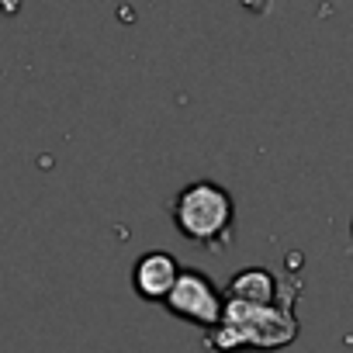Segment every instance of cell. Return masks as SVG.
<instances>
[{
	"instance_id": "1",
	"label": "cell",
	"mask_w": 353,
	"mask_h": 353,
	"mask_svg": "<svg viewBox=\"0 0 353 353\" xmlns=\"http://www.w3.org/2000/svg\"><path fill=\"white\" fill-rule=\"evenodd\" d=\"M298 294L277 301V305H246V301H225L222 325L208 332L205 346L236 353V350H284L298 339L301 322L294 315Z\"/></svg>"
},
{
	"instance_id": "2",
	"label": "cell",
	"mask_w": 353,
	"mask_h": 353,
	"mask_svg": "<svg viewBox=\"0 0 353 353\" xmlns=\"http://www.w3.org/2000/svg\"><path fill=\"white\" fill-rule=\"evenodd\" d=\"M173 229L201 250H225L236 229V201L215 181H191L170 205Z\"/></svg>"
},
{
	"instance_id": "3",
	"label": "cell",
	"mask_w": 353,
	"mask_h": 353,
	"mask_svg": "<svg viewBox=\"0 0 353 353\" xmlns=\"http://www.w3.org/2000/svg\"><path fill=\"white\" fill-rule=\"evenodd\" d=\"M163 308L184 322L205 325V329H219L222 315H225V294L212 284V277L198 267H184L176 277L170 298L163 301Z\"/></svg>"
},
{
	"instance_id": "4",
	"label": "cell",
	"mask_w": 353,
	"mask_h": 353,
	"mask_svg": "<svg viewBox=\"0 0 353 353\" xmlns=\"http://www.w3.org/2000/svg\"><path fill=\"white\" fill-rule=\"evenodd\" d=\"M225 301H246V305H277L291 294H301L298 277H277L267 267H243L232 274V281L222 288Z\"/></svg>"
},
{
	"instance_id": "5",
	"label": "cell",
	"mask_w": 353,
	"mask_h": 353,
	"mask_svg": "<svg viewBox=\"0 0 353 353\" xmlns=\"http://www.w3.org/2000/svg\"><path fill=\"white\" fill-rule=\"evenodd\" d=\"M181 263H176L173 253L166 250H149L132 263V291L145 301V305H163L181 277Z\"/></svg>"
},
{
	"instance_id": "6",
	"label": "cell",
	"mask_w": 353,
	"mask_h": 353,
	"mask_svg": "<svg viewBox=\"0 0 353 353\" xmlns=\"http://www.w3.org/2000/svg\"><path fill=\"white\" fill-rule=\"evenodd\" d=\"M350 232H353V229H350Z\"/></svg>"
}]
</instances>
